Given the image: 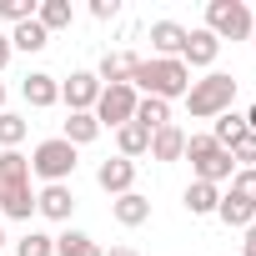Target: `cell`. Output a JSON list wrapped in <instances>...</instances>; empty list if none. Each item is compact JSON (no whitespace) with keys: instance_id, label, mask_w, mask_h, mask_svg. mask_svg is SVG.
Returning <instances> with one entry per match:
<instances>
[{"instance_id":"obj_23","label":"cell","mask_w":256,"mask_h":256,"mask_svg":"<svg viewBox=\"0 0 256 256\" xmlns=\"http://www.w3.org/2000/svg\"><path fill=\"white\" fill-rule=\"evenodd\" d=\"M36 20L56 36V30H66V26L76 20V6H70V0H40V6H36Z\"/></svg>"},{"instance_id":"obj_38","label":"cell","mask_w":256,"mask_h":256,"mask_svg":"<svg viewBox=\"0 0 256 256\" xmlns=\"http://www.w3.org/2000/svg\"><path fill=\"white\" fill-rule=\"evenodd\" d=\"M0 110H6V80H0Z\"/></svg>"},{"instance_id":"obj_19","label":"cell","mask_w":256,"mask_h":256,"mask_svg":"<svg viewBox=\"0 0 256 256\" xmlns=\"http://www.w3.org/2000/svg\"><path fill=\"white\" fill-rule=\"evenodd\" d=\"M181 206H186L191 216H216V206H221V186L191 181V186H186V196H181Z\"/></svg>"},{"instance_id":"obj_20","label":"cell","mask_w":256,"mask_h":256,"mask_svg":"<svg viewBox=\"0 0 256 256\" xmlns=\"http://www.w3.org/2000/svg\"><path fill=\"white\" fill-rule=\"evenodd\" d=\"M241 136H251V131H246V116H241V110H226V116H216V126H211V141H216L221 151H231Z\"/></svg>"},{"instance_id":"obj_27","label":"cell","mask_w":256,"mask_h":256,"mask_svg":"<svg viewBox=\"0 0 256 256\" xmlns=\"http://www.w3.org/2000/svg\"><path fill=\"white\" fill-rule=\"evenodd\" d=\"M26 136H30V120L16 110H0V151H16Z\"/></svg>"},{"instance_id":"obj_37","label":"cell","mask_w":256,"mask_h":256,"mask_svg":"<svg viewBox=\"0 0 256 256\" xmlns=\"http://www.w3.org/2000/svg\"><path fill=\"white\" fill-rule=\"evenodd\" d=\"M106 256H141V251H131V246H110Z\"/></svg>"},{"instance_id":"obj_26","label":"cell","mask_w":256,"mask_h":256,"mask_svg":"<svg viewBox=\"0 0 256 256\" xmlns=\"http://www.w3.org/2000/svg\"><path fill=\"white\" fill-rule=\"evenodd\" d=\"M136 126H146V131H161V126H171V106L156 100V96H141V100H136Z\"/></svg>"},{"instance_id":"obj_33","label":"cell","mask_w":256,"mask_h":256,"mask_svg":"<svg viewBox=\"0 0 256 256\" xmlns=\"http://www.w3.org/2000/svg\"><path fill=\"white\" fill-rule=\"evenodd\" d=\"M90 16L96 20H116L120 16V0H90Z\"/></svg>"},{"instance_id":"obj_12","label":"cell","mask_w":256,"mask_h":256,"mask_svg":"<svg viewBox=\"0 0 256 256\" xmlns=\"http://www.w3.org/2000/svg\"><path fill=\"white\" fill-rule=\"evenodd\" d=\"M181 46H186V26H176V20H156V26H151V50H156V60H181Z\"/></svg>"},{"instance_id":"obj_2","label":"cell","mask_w":256,"mask_h":256,"mask_svg":"<svg viewBox=\"0 0 256 256\" xmlns=\"http://www.w3.org/2000/svg\"><path fill=\"white\" fill-rule=\"evenodd\" d=\"M231 100H236V80H231L226 70H206V76L191 80V90H186V110H191L196 120H216V116H226Z\"/></svg>"},{"instance_id":"obj_25","label":"cell","mask_w":256,"mask_h":256,"mask_svg":"<svg viewBox=\"0 0 256 256\" xmlns=\"http://www.w3.org/2000/svg\"><path fill=\"white\" fill-rule=\"evenodd\" d=\"M0 186H30V156L0 151Z\"/></svg>"},{"instance_id":"obj_1","label":"cell","mask_w":256,"mask_h":256,"mask_svg":"<svg viewBox=\"0 0 256 256\" xmlns=\"http://www.w3.org/2000/svg\"><path fill=\"white\" fill-rule=\"evenodd\" d=\"M131 90L136 96H156V100H186V90H191V70L181 66V60H141L136 66V76H131Z\"/></svg>"},{"instance_id":"obj_6","label":"cell","mask_w":256,"mask_h":256,"mask_svg":"<svg viewBox=\"0 0 256 256\" xmlns=\"http://www.w3.org/2000/svg\"><path fill=\"white\" fill-rule=\"evenodd\" d=\"M100 80H96V70H70V80H60V100L70 106V110H96V100H100Z\"/></svg>"},{"instance_id":"obj_34","label":"cell","mask_w":256,"mask_h":256,"mask_svg":"<svg viewBox=\"0 0 256 256\" xmlns=\"http://www.w3.org/2000/svg\"><path fill=\"white\" fill-rule=\"evenodd\" d=\"M241 256H256V221L246 226V241H241Z\"/></svg>"},{"instance_id":"obj_8","label":"cell","mask_w":256,"mask_h":256,"mask_svg":"<svg viewBox=\"0 0 256 256\" xmlns=\"http://www.w3.org/2000/svg\"><path fill=\"white\" fill-rule=\"evenodd\" d=\"M216 56H221V40L201 26V30H186V46H181V66L191 70V66H201V70H211L216 66Z\"/></svg>"},{"instance_id":"obj_9","label":"cell","mask_w":256,"mask_h":256,"mask_svg":"<svg viewBox=\"0 0 256 256\" xmlns=\"http://www.w3.org/2000/svg\"><path fill=\"white\" fill-rule=\"evenodd\" d=\"M20 96H26V106L50 110V106H60V80H56L50 70H30V76L20 80Z\"/></svg>"},{"instance_id":"obj_13","label":"cell","mask_w":256,"mask_h":256,"mask_svg":"<svg viewBox=\"0 0 256 256\" xmlns=\"http://www.w3.org/2000/svg\"><path fill=\"white\" fill-rule=\"evenodd\" d=\"M151 161H181L186 156V131L171 120V126H161V131H151V151H146Z\"/></svg>"},{"instance_id":"obj_5","label":"cell","mask_w":256,"mask_h":256,"mask_svg":"<svg viewBox=\"0 0 256 256\" xmlns=\"http://www.w3.org/2000/svg\"><path fill=\"white\" fill-rule=\"evenodd\" d=\"M136 100H141V96H136L131 86H106L90 116L100 120V131H106V126H110V131H120L126 120H136Z\"/></svg>"},{"instance_id":"obj_3","label":"cell","mask_w":256,"mask_h":256,"mask_svg":"<svg viewBox=\"0 0 256 256\" xmlns=\"http://www.w3.org/2000/svg\"><path fill=\"white\" fill-rule=\"evenodd\" d=\"M30 176H40L46 186H66V181L76 176V146L60 141V136L40 141V146L30 151Z\"/></svg>"},{"instance_id":"obj_36","label":"cell","mask_w":256,"mask_h":256,"mask_svg":"<svg viewBox=\"0 0 256 256\" xmlns=\"http://www.w3.org/2000/svg\"><path fill=\"white\" fill-rule=\"evenodd\" d=\"M241 116H246V131L256 136V106H251V110H241Z\"/></svg>"},{"instance_id":"obj_29","label":"cell","mask_w":256,"mask_h":256,"mask_svg":"<svg viewBox=\"0 0 256 256\" xmlns=\"http://www.w3.org/2000/svg\"><path fill=\"white\" fill-rule=\"evenodd\" d=\"M0 20H10V26L36 20V0H0Z\"/></svg>"},{"instance_id":"obj_18","label":"cell","mask_w":256,"mask_h":256,"mask_svg":"<svg viewBox=\"0 0 256 256\" xmlns=\"http://www.w3.org/2000/svg\"><path fill=\"white\" fill-rule=\"evenodd\" d=\"M191 171H196V181L221 186V181H231V176H236V161H231V151H211V156H206V161H196Z\"/></svg>"},{"instance_id":"obj_32","label":"cell","mask_w":256,"mask_h":256,"mask_svg":"<svg viewBox=\"0 0 256 256\" xmlns=\"http://www.w3.org/2000/svg\"><path fill=\"white\" fill-rule=\"evenodd\" d=\"M231 161H236V171H246V166H256V136H241V141L231 146Z\"/></svg>"},{"instance_id":"obj_4","label":"cell","mask_w":256,"mask_h":256,"mask_svg":"<svg viewBox=\"0 0 256 256\" xmlns=\"http://www.w3.org/2000/svg\"><path fill=\"white\" fill-rule=\"evenodd\" d=\"M251 20L246 0H206V30L216 40H251Z\"/></svg>"},{"instance_id":"obj_35","label":"cell","mask_w":256,"mask_h":256,"mask_svg":"<svg viewBox=\"0 0 256 256\" xmlns=\"http://www.w3.org/2000/svg\"><path fill=\"white\" fill-rule=\"evenodd\" d=\"M10 56H16V50H10V36H6V30H0V70H6V66H10Z\"/></svg>"},{"instance_id":"obj_28","label":"cell","mask_w":256,"mask_h":256,"mask_svg":"<svg viewBox=\"0 0 256 256\" xmlns=\"http://www.w3.org/2000/svg\"><path fill=\"white\" fill-rule=\"evenodd\" d=\"M16 256H56V236H46V231H26V236L16 241Z\"/></svg>"},{"instance_id":"obj_7","label":"cell","mask_w":256,"mask_h":256,"mask_svg":"<svg viewBox=\"0 0 256 256\" xmlns=\"http://www.w3.org/2000/svg\"><path fill=\"white\" fill-rule=\"evenodd\" d=\"M96 186L106 196H126V191H136V161H126V156H110L96 166Z\"/></svg>"},{"instance_id":"obj_30","label":"cell","mask_w":256,"mask_h":256,"mask_svg":"<svg viewBox=\"0 0 256 256\" xmlns=\"http://www.w3.org/2000/svg\"><path fill=\"white\" fill-rule=\"evenodd\" d=\"M211 151H221L216 141H211V131H201V136H186V161L196 166V161H206Z\"/></svg>"},{"instance_id":"obj_21","label":"cell","mask_w":256,"mask_h":256,"mask_svg":"<svg viewBox=\"0 0 256 256\" xmlns=\"http://www.w3.org/2000/svg\"><path fill=\"white\" fill-rule=\"evenodd\" d=\"M116 146H120V156H126V161H136V156H146V151H151V131H146V126H136V120H126L120 131H116Z\"/></svg>"},{"instance_id":"obj_14","label":"cell","mask_w":256,"mask_h":256,"mask_svg":"<svg viewBox=\"0 0 256 256\" xmlns=\"http://www.w3.org/2000/svg\"><path fill=\"white\" fill-rule=\"evenodd\" d=\"M110 216H116L120 226H146V221H151V201H146L141 191H126V196L110 201Z\"/></svg>"},{"instance_id":"obj_40","label":"cell","mask_w":256,"mask_h":256,"mask_svg":"<svg viewBox=\"0 0 256 256\" xmlns=\"http://www.w3.org/2000/svg\"><path fill=\"white\" fill-rule=\"evenodd\" d=\"M0 246H6V231H0Z\"/></svg>"},{"instance_id":"obj_15","label":"cell","mask_w":256,"mask_h":256,"mask_svg":"<svg viewBox=\"0 0 256 256\" xmlns=\"http://www.w3.org/2000/svg\"><path fill=\"white\" fill-rule=\"evenodd\" d=\"M0 216L30 221V216H36V191H30V186H0Z\"/></svg>"},{"instance_id":"obj_22","label":"cell","mask_w":256,"mask_h":256,"mask_svg":"<svg viewBox=\"0 0 256 256\" xmlns=\"http://www.w3.org/2000/svg\"><path fill=\"white\" fill-rule=\"evenodd\" d=\"M46 46H50V30H46L40 20H26V26H16V30H10V50L36 56V50H46Z\"/></svg>"},{"instance_id":"obj_24","label":"cell","mask_w":256,"mask_h":256,"mask_svg":"<svg viewBox=\"0 0 256 256\" xmlns=\"http://www.w3.org/2000/svg\"><path fill=\"white\" fill-rule=\"evenodd\" d=\"M56 256H106L86 231H76V226H66L60 236H56Z\"/></svg>"},{"instance_id":"obj_17","label":"cell","mask_w":256,"mask_h":256,"mask_svg":"<svg viewBox=\"0 0 256 256\" xmlns=\"http://www.w3.org/2000/svg\"><path fill=\"white\" fill-rule=\"evenodd\" d=\"M96 136H100V120H96L90 110H70V116H66V131H60V141H70V146L80 151V146H90Z\"/></svg>"},{"instance_id":"obj_31","label":"cell","mask_w":256,"mask_h":256,"mask_svg":"<svg viewBox=\"0 0 256 256\" xmlns=\"http://www.w3.org/2000/svg\"><path fill=\"white\" fill-rule=\"evenodd\" d=\"M231 191H236L241 201H251V206H256V166H246V171H236V176H231Z\"/></svg>"},{"instance_id":"obj_39","label":"cell","mask_w":256,"mask_h":256,"mask_svg":"<svg viewBox=\"0 0 256 256\" xmlns=\"http://www.w3.org/2000/svg\"><path fill=\"white\" fill-rule=\"evenodd\" d=\"M251 40H256V20H251Z\"/></svg>"},{"instance_id":"obj_16","label":"cell","mask_w":256,"mask_h":256,"mask_svg":"<svg viewBox=\"0 0 256 256\" xmlns=\"http://www.w3.org/2000/svg\"><path fill=\"white\" fill-rule=\"evenodd\" d=\"M216 221H221V226H236V231H246V226L256 221V206H251V201H241L236 191H221V206H216Z\"/></svg>"},{"instance_id":"obj_10","label":"cell","mask_w":256,"mask_h":256,"mask_svg":"<svg viewBox=\"0 0 256 256\" xmlns=\"http://www.w3.org/2000/svg\"><path fill=\"white\" fill-rule=\"evenodd\" d=\"M136 66H141V56H131V50H106V56H100L96 80H100V86H131Z\"/></svg>"},{"instance_id":"obj_11","label":"cell","mask_w":256,"mask_h":256,"mask_svg":"<svg viewBox=\"0 0 256 256\" xmlns=\"http://www.w3.org/2000/svg\"><path fill=\"white\" fill-rule=\"evenodd\" d=\"M36 211H40L46 221H70L76 191H70V186H40V191H36Z\"/></svg>"}]
</instances>
